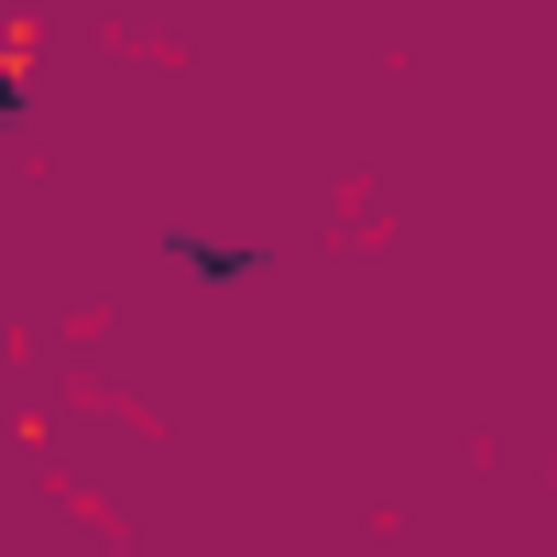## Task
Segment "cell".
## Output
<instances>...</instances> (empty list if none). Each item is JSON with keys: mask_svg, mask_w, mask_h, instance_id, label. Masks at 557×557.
<instances>
[{"mask_svg": "<svg viewBox=\"0 0 557 557\" xmlns=\"http://www.w3.org/2000/svg\"><path fill=\"white\" fill-rule=\"evenodd\" d=\"M164 262H175V273H197V285H240L262 251H251V240H208V230H164Z\"/></svg>", "mask_w": 557, "mask_h": 557, "instance_id": "1", "label": "cell"}, {"mask_svg": "<svg viewBox=\"0 0 557 557\" xmlns=\"http://www.w3.org/2000/svg\"><path fill=\"white\" fill-rule=\"evenodd\" d=\"M0 121H23V77L12 66H0Z\"/></svg>", "mask_w": 557, "mask_h": 557, "instance_id": "2", "label": "cell"}]
</instances>
